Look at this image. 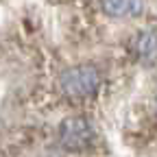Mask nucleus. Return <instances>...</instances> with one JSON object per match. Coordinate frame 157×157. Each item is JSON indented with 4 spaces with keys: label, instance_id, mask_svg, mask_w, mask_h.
<instances>
[{
    "label": "nucleus",
    "instance_id": "f257e3e1",
    "mask_svg": "<svg viewBox=\"0 0 157 157\" xmlns=\"http://www.w3.org/2000/svg\"><path fill=\"white\" fill-rule=\"evenodd\" d=\"M101 74L94 66H76L68 68L61 74V90L70 98H87L98 90Z\"/></svg>",
    "mask_w": 157,
    "mask_h": 157
},
{
    "label": "nucleus",
    "instance_id": "20e7f679",
    "mask_svg": "<svg viewBox=\"0 0 157 157\" xmlns=\"http://www.w3.org/2000/svg\"><path fill=\"white\" fill-rule=\"evenodd\" d=\"M103 11L113 17L124 15H137L142 11V0H101Z\"/></svg>",
    "mask_w": 157,
    "mask_h": 157
},
{
    "label": "nucleus",
    "instance_id": "7ed1b4c3",
    "mask_svg": "<svg viewBox=\"0 0 157 157\" xmlns=\"http://www.w3.org/2000/svg\"><path fill=\"white\" fill-rule=\"evenodd\" d=\"M133 52L142 63H155L157 61V31L137 33L133 39Z\"/></svg>",
    "mask_w": 157,
    "mask_h": 157
},
{
    "label": "nucleus",
    "instance_id": "f03ea898",
    "mask_svg": "<svg viewBox=\"0 0 157 157\" xmlns=\"http://www.w3.org/2000/svg\"><path fill=\"white\" fill-rule=\"evenodd\" d=\"M59 142L68 151H85L94 142V129L83 116H70L59 127Z\"/></svg>",
    "mask_w": 157,
    "mask_h": 157
}]
</instances>
